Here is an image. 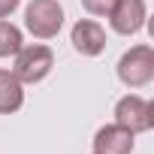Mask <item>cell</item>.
<instances>
[{
	"label": "cell",
	"mask_w": 154,
	"mask_h": 154,
	"mask_svg": "<svg viewBox=\"0 0 154 154\" xmlns=\"http://www.w3.org/2000/svg\"><path fill=\"white\" fill-rule=\"evenodd\" d=\"M21 0H0V18H9L15 9H18Z\"/></svg>",
	"instance_id": "11"
},
{
	"label": "cell",
	"mask_w": 154,
	"mask_h": 154,
	"mask_svg": "<svg viewBox=\"0 0 154 154\" xmlns=\"http://www.w3.org/2000/svg\"><path fill=\"white\" fill-rule=\"evenodd\" d=\"M24 106V85L12 75V69H0V115H12Z\"/></svg>",
	"instance_id": "8"
},
{
	"label": "cell",
	"mask_w": 154,
	"mask_h": 154,
	"mask_svg": "<svg viewBox=\"0 0 154 154\" xmlns=\"http://www.w3.org/2000/svg\"><path fill=\"white\" fill-rule=\"evenodd\" d=\"M54 66V51L48 45H21L15 51V66H12V75L21 82V85H36L42 82L45 75L51 72Z\"/></svg>",
	"instance_id": "1"
},
{
	"label": "cell",
	"mask_w": 154,
	"mask_h": 154,
	"mask_svg": "<svg viewBox=\"0 0 154 154\" xmlns=\"http://www.w3.org/2000/svg\"><path fill=\"white\" fill-rule=\"evenodd\" d=\"M24 27L36 39H51L63 27V6L57 0H30L24 9Z\"/></svg>",
	"instance_id": "2"
},
{
	"label": "cell",
	"mask_w": 154,
	"mask_h": 154,
	"mask_svg": "<svg viewBox=\"0 0 154 154\" xmlns=\"http://www.w3.org/2000/svg\"><path fill=\"white\" fill-rule=\"evenodd\" d=\"M21 45H24V39H21V30H18L12 21L0 18V57H9V54H15Z\"/></svg>",
	"instance_id": "9"
},
{
	"label": "cell",
	"mask_w": 154,
	"mask_h": 154,
	"mask_svg": "<svg viewBox=\"0 0 154 154\" xmlns=\"http://www.w3.org/2000/svg\"><path fill=\"white\" fill-rule=\"evenodd\" d=\"M136 145V136L121 124H106L94 136V154H130Z\"/></svg>",
	"instance_id": "7"
},
{
	"label": "cell",
	"mask_w": 154,
	"mask_h": 154,
	"mask_svg": "<svg viewBox=\"0 0 154 154\" xmlns=\"http://www.w3.org/2000/svg\"><path fill=\"white\" fill-rule=\"evenodd\" d=\"M118 79L127 88H145L154 79V48L151 45H133L118 60Z\"/></svg>",
	"instance_id": "3"
},
{
	"label": "cell",
	"mask_w": 154,
	"mask_h": 154,
	"mask_svg": "<svg viewBox=\"0 0 154 154\" xmlns=\"http://www.w3.org/2000/svg\"><path fill=\"white\" fill-rule=\"evenodd\" d=\"M115 124L127 127L133 136L148 133L154 127V106L139 94H127L115 103Z\"/></svg>",
	"instance_id": "4"
},
{
	"label": "cell",
	"mask_w": 154,
	"mask_h": 154,
	"mask_svg": "<svg viewBox=\"0 0 154 154\" xmlns=\"http://www.w3.org/2000/svg\"><path fill=\"white\" fill-rule=\"evenodd\" d=\"M112 3H115V0H82V6H85L91 15H109Z\"/></svg>",
	"instance_id": "10"
},
{
	"label": "cell",
	"mask_w": 154,
	"mask_h": 154,
	"mask_svg": "<svg viewBox=\"0 0 154 154\" xmlns=\"http://www.w3.org/2000/svg\"><path fill=\"white\" fill-rule=\"evenodd\" d=\"M145 18H148V6L145 0H115L112 9H109V24L115 33L121 36H133L145 27Z\"/></svg>",
	"instance_id": "5"
},
{
	"label": "cell",
	"mask_w": 154,
	"mask_h": 154,
	"mask_svg": "<svg viewBox=\"0 0 154 154\" xmlns=\"http://www.w3.org/2000/svg\"><path fill=\"white\" fill-rule=\"evenodd\" d=\"M69 42H72V48L79 51L82 57H97V54H103V48H106V30H103L97 21L82 18V21L72 24Z\"/></svg>",
	"instance_id": "6"
}]
</instances>
